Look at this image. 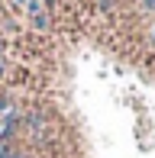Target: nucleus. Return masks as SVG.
<instances>
[{
	"instance_id": "1",
	"label": "nucleus",
	"mask_w": 155,
	"mask_h": 158,
	"mask_svg": "<svg viewBox=\"0 0 155 158\" xmlns=\"http://www.w3.org/2000/svg\"><path fill=\"white\" fill-rule=\"evenodd\" d=\"M16 155H19V152L10 145V142H0V158H16Z\"/></svg>"
},
{
	"instance_id": "2",
	"label": "nucleus",
	"mask_w": 155,
	"mask_h": 158,
	"mask_svg": "<svg viewBox=\"0 0 155 158\" xmlns=\"http://www.w3.org/2000/svg\"><path fill=\"white\" fill-rule=\"evenodd\" d=\"M149 35H152V42H155V26H152V32H149Z\"/></svg>"
},
{
	"instance_id": "3",
	"label": "nucleus",
	"mask_w": 155,
	"mask_h": 158,
	"mask_svg": "<svg viewBox=\"0 0 155 158\" xmlns=\"http://www.w3.org/2000/svg\"><path fill=\"white\" fill-rule=\"evenodd\" d=\"M0 77H3V61H0Z\"/></svg>"
},
{
	"instance_id": "4",
	"label": "nucleus",
	"mask_w": 155,
	"mask_h": 158,
	"mask_svg": "<svg viewBox=\"0 0 155 158\" xmlns=\"http://www.w3.org/2000/svg\"><path fill=\"white\" fill-rule=\"evenodd\" d=\"M0 52H3V39H0Z\"/></svg>"
},
{
	"instance_id": "5",
	"label": "nucleus",
	"mask_w": 155,
	"mask_h": 158,
	"mask_svg": "<svg viewBox=\"0 0 155 158\" xmlns=\"http://www.w3.org/2000/svg\"><path fill=\"white\" fill-rule=\"evenodd\" d=\"M16 158H26V155H23V152H19V155H16Z\"/></svg>"
}]
</instances>
